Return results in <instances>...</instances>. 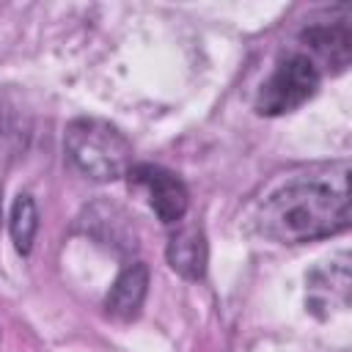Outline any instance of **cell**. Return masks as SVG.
<instances>
[{
  "mask_svg": "<svg viewBox=\"0 0 352 352\" xmlns=\"http://www.w3.org/2000/svg\"><path fill=\"white\" fill-rule=\"evenodd\" d=\"M319 82H322L319 66L305 52H292L283 60H278L272 74L264 80L256 96V110L261 116L292 113L319 91Z\"/></svg>",
  "mask_w": 352,
  "mask_h": 352,
  "instance_id": "cell-3",
  "label": "cell"
},
{
  "mask_svg": "<svg viewBox=\"0 0 352 352\" xmlns=\"http://www.w3.org/2000/svg\"><path fill=\"white\" fill-rule=\"evenodd\" d=\"M300 41L308 47V58L322 69H327L330 74H338L349 66L352 58V30L346 19H336V22H316L308 25L300 33Z\"/></svg>",
  "mask_w": 352,
  "mask_h": 352,
  "instance_id": "cell-5",
  "label": "cell"
},
{
  "mask_svg": "<svg viewBox=\"0 0 352 352\" xmlns=\"http://www.w3.org/2000/svg\"><path fill=\"white\" fill-rule=\"evenodd\" d=\"M126 176L132 184L146 190L148 204L162 226H179L184 220L187 206H190V192L173 170H168L162 165L140 162V165H132Z\"/></svg>",
  "mask_w": 352,
  "mask_h": 352,
  "instance_id": "cell-4",
  "label": "cell"
},
{
  "mask_svg": "<svg viewBox=\"0 0 352 352\" xmlns=\"http://www.w3.org/2000/svg\"><path fill=\"white\" fill-rule=\"evenodd\" d=\"M63 151L69 162L94 182H116L132 168V143L104 118L80 116L63 132Z\"/></svg>",
  "mask_w": 352,
  "mask_h": 352,
  "instance_id": "cell-2",
  "label": "cell"
},
{
  "mask_svg": "<svg viewBox=\"0 0 352 352\" xmlns=\"http://www.w3.org/2000/svg\"><path fill=\"white\" fill-rule=\"evenodd\" d=\"M146 294H148V267L143 261H132L113 280V286L107 292V300H104V308H107L110 316H116L121 322H129L140 314Z\"/></svg>",
  "mask_w": 352,
  "mask_h": 352,
  "instance_id": "cell-6",
  "label": "cell"
},
{
  "mask_svg": "<svg viewBox=\"0 0 352 352\" xmlns=\"http://www.w3.org/2000/svg\"><path fill=\"white\" fill-rule=\"evenodd\" d=\"M30 113L22 107V102L14 94L0 96V151L6 157H19L28 148L30 140Z\"/></svg>",
  "mask_w": 352,
  "mask_h": 352,
  "instance_id": "cell-8",
  "label": "cell"
},
{
  "mask_svg": "<svg viewBox=\"0 0 352 352\" xmlns=\"http://www.w3.org/2000/svg\"><path fill=\"white\" fill-rule=\"evenodd\" d=\"M349 168L341 165L330 176L294 179L264 198L256 223L258 231L283 245H302L333 236L349 226Z\"/></svg>",
  "mask_w": 352,
  "mask_h": 352,
  "instance_id": "cell-1",
  "label": "cell"
},
{
  "mask_svg": "<svg viewBox=\"0 0 352 352\" xmlns=\"http://www.w3.org/2000/svg\"><path fill=\"white\" fill-rule=\"evenodd\" d=\"M8 231H11L16 253L28 256L33 250V239H36V231H38V206L28 192L16 195V201L11 206V214H8Z\"/></svg>",
  "mask_w": 352,
  "mask_h": 352,
  "instance_id": "cell-9",
  "label": "cell"
},
{
  "mask_svg": "<svg viewBox=\"0 0 352 352\" xmlns=\"http://www.w3.org/2000/svg\"><path fill=\"white\" fill-rule=\"evenodd\" d=\"M176 231L168 236V264L190 280L204 278L206 272V258H209V248H206V236L201 226H173Z\"/></svg>",
  "mask_w": 352,
  "mask_h": 352,
  "instance_id": "cell-7",
  "label": "cell"
}]
</instances>
